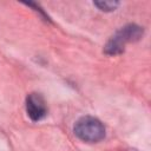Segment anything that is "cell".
<instances>
[{
    "label": "cell",
    "instance_id": "cell-1",
    "mask_svg": "<svg viewBox=\"0 0 151 151\" xmlns=\"http://www.w3.org/2000/svg\"><path fill=\"white\" fill-rule=\"evenodd\" d=\"M144 34L143 27L136 24H127L120 27L105 44L104 53L107 55L122 54L125 50V45L129 42H134L142 39Z\"/></svg>",
    "mask_w": 151,
    "mask_h": 151
},
{
    "label": "cell",
    "instance_id": "cell-2",
    "mask_svg": "<svg viewBox=\"0 0 151 151\" xmlns=\"http://www.w3.org/2000/svg\"><path fill=\"white\" fill-rule=\"evenodd\" d=\"M73 132L80 140L86 143H98L105 138L104 124L92 116L80 117L73 126Z\"/></svg>",
    "mask_w": 151,
    "mask_h": 151
},
{
    "label": "cell",
    "instance_id": "cell-3",
    "mask_svg": "<svg viewBox=\"0 0 151 151\" xmlns=\"http://www.w3.org/2000/svg\"><path fill=\"white\" fill-rule=\"evenodd\" d=\"M26 112L32 122H40L47 114L46 101L39 93H29L26 98Z\"/></svg>",
    "mask_w": 151,
    "mask_h": 151
},
{
    "label": "cell",
    "instance_id": "cell-4",
    "mask_svg": "<svg viewBox=\"0 0 151 151\" xmlns=\"http://www.w3.org/2000/svg\"><path fill=\"white\" fill-rule=\"evenodd\" d=\"M93 5L103 12H112L119 6V2L112 0H99V1H94Z\"/></svg>",
    "mask_w": 151,
    "mask_h": 151
}]
</instances>
